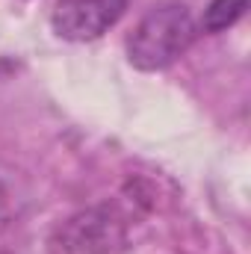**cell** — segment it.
Returning a JSON list of instances; mask_svg holds the SVG:
<instances>
[{
	"label": "cell",
	"mask_w": 251,
	"mask_h": 254,
	"mask_svg": "<svg viewBox=\"0 0 251 254\" xmlns=\"http://www.w3.org/2000/svg\"><path fill=\"white\" fill-rule=\"evenodd\" d=\"M127 243V219L113 204L86 207L54 228L48 254H116Z\"/></svg>",
	"instance_id": "cell-2"
},
{
	"label": "cell",
	"mask_w": 251,
	"mask_h": 254,
	"mask_svg": "<svg viewBox=\"0 0 251 254\" xmlns=\"http://www.w3.org/2000/svg\"><path fill=\"white\" fill-rule=\"evenodd\" d=\"M195 36H198V27L192 21L187 3L181 0L154 3L127 36V60L139 71H163L178 57L187 54Z\"/></svg>",
	"instance_id": "cell-1"
},
{
	"label": "cell",
	"mask_w": 251,
	"mask_h": 254,
	"mask_svg": "<svg viewBox=\"0 0 251 254\" xmlns=\"http://www.w3.org/2000/svg\"><path fill=\"white\" fill-rule=\"evenodd\" d=\"M246 9H249V0H210V6L204 9V18H201V30L225 33L246 15Z\"/></svg>",
	"instance_id": "cell-4"
},
{
	"label": "cell",
	"mask_w": 251,
	"mask_h": 254,
	"mask_svg": "<svg viewBox=\"0 0 251 254\" xmlns=\"http://www.w3.org/2000/svg\"><path fill=\"white\" fill-rule=\"evenodd\" d=\"M3 210H6V187L0 184V219H3Z\"/></svg>",
	"instance_id": "cell-5"
},
{
	"label": "cell",
	"mask_w": 251,
	"mask_h": 254,
	"mask_svg": "<svg viewBox=\"0 0 251 254\" xmlns=\"http://www.w3.org/2000/svg\"><path fill=\"white\" fill-rule=\"evenodd\" d=\"M130 0H57L51 27L65 42H95L119 24Z\"/></svg>",
	"instance_id": "cell-3"
}]
</instances>
